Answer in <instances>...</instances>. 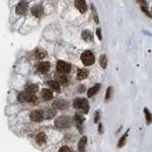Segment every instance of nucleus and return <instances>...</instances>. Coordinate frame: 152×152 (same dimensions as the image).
I'll return each mask as SVG.
<instances>
[{
	"mask_svg": "<svg viewBox=\"0 0 152 152\" xmlns=\"http://www.w3.org/2000/svg\"><path fill=\"white\" fill-rule=\"evenodd\" d=\"M73 106L76 109H80L83 113H88L89 111V103L87 100L85 99H81V98H78L75 99L74 101H73Z\"/></svg>",
	"mask_w": 152,
	"mask_h": 152,
	"instance_id": "1",
	"label": "nucleus"
},
{
	"mask_svg": "<svg viewBox=\"0 0 152 152\" xmlns=\"http://www.w3.org/2000/svg\"><path fill=\"white\" fill-rule=\"evenodd\" d=\"M71 119L68 116H61L58 117L57 120L55 121V126L59 128V129H63V128H67L71 125Z\"/></svg>",
	"mask_w": 152,
	"mask_h": 152,
	"instance_id": "2",
	"label": "nucleus"
},
{
	"mask_svg": "<svg viewBox=\"0 0 152 152\" xmlns=\"http://www.w3.org/2000/svg\"><path fill=\"white\" fill-rule=\"evenodd\" d=\"M81 59L85 66H90L95 62V57L91 51H85L81 54Z\"/></svg>",
	"mask_w": 152,
	"mask_h": 152,
	"instance_id": "3",
	"label": "nucleus"
},
{
	"mask_svg": "<svg viewBox=\"0 0 152 152\" xmlns=\"http://www.w3.org/2000/svg\"><path fill=\"white\" fill-rule=\"evenodd\" d=\"M18 100L19 101H27V102H35L36 101V97L35 94L28 93V92H20L18 94Z\"/></svg>",
	"mask_w": 152,
	"mask_h": 152,
	"instance_id": "4",
	"label": "nucleus"
},
{
	"mask_svg": "<svg viewBox=\"0 0 152 152\" xmlns=\"http://www.w3.org/2000/svg\"><path fill=\"white\" fill-rule=\"evenodd\" d=\"M57 70L61 74H68L71 71V65L65 61L59 60L57 63Z\"/></svg>",
	"mask_w": 152,
	"mask_h": 152,
	"instance_id": "5",
	"label": "nucleus"
},
{
	"mask_svg": "<svg viewBox=\"0 0 152 152\" xmlns=\"http://www.w3.org/2000/svg\"><path fill=\"white\" fill-rule=\"evenodd\" d=\"M28 3L26 2V1H21V2H19L17 6H16V9H15V12H16V14L19 15H25L26 12H27L28 11Z\"/></svg>",
	"mask_w": 152,
	"mask_h": 152,
	"instance_id": "6",
	"label": "nucleus"
},
{
	"mask_svg": "<svg viewBox=\"0 0 152 152\" xmlns=\"http://www.w3.org/2000/svg\"><path fill=\"white\" fill-rule=\"evenodd\" d=\"M30 118H31V120L34 121H41L44 118L43 112L39 111V110H35L30 114Z\"/></svg>",
	"mask_w": 152,
	"mask_h": 152,
	"instance_id": "7",
	"label": "nucleus"
},
{
	"mask_svg": "<svg viewBox=\"0 0 152 152\" xmlns=\"http://www.w3.org/2000/svg\"><path fill=\"white\" fill-rule=\"evenodd\" d=\"M69 103L66 101L64 100H58V101H55L53 102V106L57 109H62V110H64L68 107Z\"/></svg>",
	"mask_w": 152,
	"mask_h": 152,
	"instance_id": "8",
	"label": "nucleus"
},
{
	"mask_svg": "<svg viewBox=\"0 0 152 152\" xmlns=\"http://www.w3.org/2000/svg\"><path fill=\"white\" fill-rule=\"evenodd\" d=\"M75 6L81 12H85L87 10V5L85 0H76L75 1Z\"/></svg>",
	"mask_w": 152,
	"mask_h": 152,
	"instance_id": "9",
	"label": "nucleus"
},
{
	"mask_svg": "<svg viewBox=\"0 0 152 152\" xmlns=\"http://www.w3.org/2000/svg\"><path fill=\"white\" fill-rule=\"evenodd\" d=\"M74 120L76 121V124H77L78 128L80 129V132H82V130H83V121H84V119L82 118L81 115L76 114L75 117H74Z\"/></svg>",
	"mask_w": 152,
	"mask_h": 152,
	"instance_id": "10",
	"label": "nucleus"
},
{
	"mask_svg": "<svg viewBox=\"0 0 152 152\" xmlns=\"http://www.w3.org/2000/svg\"><path fill=\"white\" fill-rule=\"evenodd\" d=\"M51 68V65L49 62H40L37 64V70L41 73H47Z\"/></svg>",
	"mask_w": 152,
	"mask_h": 152,
	"instance_id": "11",
	"label": "nucleus"
},
{
	"mask_svg": "<svg viewBox=\"0 0 152 152\" xmlns=\"http://www.w3.org/2000/svg\"><path fill=\"white\" fill-rule=\"evenodd\" d=\"M47 141V136L45 135V133L41 132V133H38L37 135L35 136V142L36 144L41 145V144H44Z\"/></svg>",
	"mask_w": 152,
	"mask_h": 152,
	"instance_id": "12",
	"label": "nucleus"
},
{
	"mask_svg": "<svg viewBox=\"0 0 152 152\" xmlns=\"http://www.w3.org/2000/svg\"><path fill=\"white\" fill-rule=\"evenodd\" d=\"M32 14L34 15L35 17H39L43 14V9L40 5H35L32 8Z\"/></svg>",
	"mask_w": 152,
	"mask_h": 152,
	"instance_id": "13",
	"label": "nucleus"
},
{
	"mask_svg": "<svg viewBox=\"0 0 152 152\" xmlns=\"http://www.w3.org/2000/svg\"><path fill=\"white\" fill-rule=\"evenodd\" d=\"M41 97L45 101L51 100V99H53V93H52V91L49 90V89H47V88L42 89V90H41Z\"/></svg>",
	"mask_w": 152,
	"mask_h": 152,
	"instance_id": "14",
	"label": "nucleus"
},
{
	"mask_svg": "<svg viewBox=\"0 0 152 152\" xmlns=\"http://www.w3.org/2000/svg\"><path fill=\"white\" fill-rule=\"evenodd\" d=\"M137 1L140 3V5H141V8L142 10H143V12H145L149 17H151V15H150V12L148 11V9H147V3L145 0H137Z\"/></svg>",
	"mask_w": 152,
	"mask_h": 152,
	"instance_id": "15",
	"label": "nucleus"
},
{
	"mask_svg": "<svg viewBox=\"0 0 152 152\" xmlns=\"http://www.w3.org/2000/svg\"><path fill=\"white\" fill-rule=\"evenodd\" d=\"M100 87H101V84H99V83L95 84L93 87H91V88L88 90V92H87V96H88L89 98L93 97V96H94V95L99 91V89H100Z\"/></svg>",
	"mask_w": 152,
	"mask_h": 152,
	"instance_id": "16",
	"label": "nucleus"
},
{
	"mask_svg": "<svg viewBox=\"0 0 152 152\" xmlns=\"http://www.w3.org/2000/svg\"><path fill=\"white\" fill-rule=\"evenodd\" d=\"M89 75V72L86 70V69H81V70L78 71V74H77V78L78 80H84Z\"/></svg>",
	"mask_w": 152,
	"mask_h": 152,
	"instance_id": "17",
	"label": "nucleus"
},
{
	"mask_svg": "<svg viewBox=\"0 0 152 152\" xmlns=\"http://www.w3.org/2000/svg\"><path fill=\"white\" fill-rule=\"evenodd\" d=\"M87 144V138L82 137L80 142H78V151L80 152H84L85 150V145Z\"/></svg>",
	"mask_w": 152,
	"mask_h": 152,
	"instance_id": "18",
	"label": "nucleus"
},
{
	"mask_svg": "<svg viewBox=\"0 0 152 152\" xmlns=\"http://www.w3.org/2000/svg\"><path fill=\"white\" fill-rule=\"evenodd\" d=\"M56 113H57V112H56L55 108H49L46 110L45 114H43V116H45L47 119H52L56 115Z\"/></svg>",
	"mask_w": 152,
	"mask_h": 152,
	"instance_id": "19",
	"label": "nucleus"
},
{
	"mask_svg": "<svg viewBox=\"0 0 152 152\" xmlns=\"http://www.w3.org/2000/svg\"><path fill=\"white\" fill-rule=\"evenodd\" d=\"M48 85L50 86L52 89H54L55 91H59L60 90V86H59V84L58 83L57 81H48Z\"/></svg>",
	"mask_w": 152,
	"mask_h": 152,
	"instance_id": "20",
	"label": "nucleus"
},
{
	"mask_svg": "<svg viewBox=\"0 0 152 152\" xmlns=\"http://www.w3.org/2000/svg\"><path fill=\"white\" fill-rule=\"evenodd\" d=\"M57 80H58V83L59 84H62V85H64V84H67V82H68V78L67 77H65V76H58L57 77Z\"/></svg>",
	"mask_w": 152,
	"mask_h": 152,
	"instance_id": "21",
	"label": "nucleus"
},
{
	"mask_svg": "<svg viewBox=\"0 0 152 152\" xmlns=\"http://www.w3.org/2000/svg\"><path fill=\"white\" fill-rule=\"evenodd\" d=\"M26 90H27L28 93L35 94V92L37 91V86L35 84H28L27 87H26Z\"/></svg>",
	"mask_w": 152,
	"mask_h": 152,
	"instance_id": "22",
	"label": "nucleus"
},
{
	"mask_svg": "<svg viewBox=\"0 0 152 152\" xmlns=\"http://www.w3.org/2000/svg\"><path fill=\"white\" fill-rule=\"evenodd\" d=\"M100 65L103 69L106 68V66H107V58H106V56H105V55H102L101 57L100 58Z\"/></svg>",
	"mask_w": 152,
	"mask_h": 152,
	"instance_id": "23",
	"label": "nucleus"
},
{
	"mask_svg": "<svg viewBox=\"0 0 152 152\" xmlns=\"http://www.w3.org/2000/svg\"><path fill=\"white\" fill-rule=\"evenodd\" d=\"M82 38L84 39V40H91L92 39V35H91V33L87 31V30H85V31L82 32Z\"/></svg>",
	"mask_w": 152,
	"mask_h": 152,
	"instance_id": "24",
	"label": "nucleus"
},
{
	"mask_svg": "<svg viewBox=\"0 0 152 152\" xmlns=\"http://www.w3.org/2000/svg\"><path fill=\"white\" fill-rule=\"evenodd\" d=\"M128 131H129V130H127L126 132H125V134H124V136L120 139V141H119V143H118V147H119V148L124 146V143H125V140H126V137H127Z\"/></svg>",
	"mask_w": 152,
	"mask_h": 152,
	"instance_id": "25",
	"label": "nucleus"
},
{
	"mask_svg": "<svg viewBox=\"0 0 152 152\" xmlns=\"http://www.w3.org/2000/svg\"><path fill=\"white\" fill-rule=\"evenodd\" d=\"M112 93H113V88L111 86L107 88L106 93H105V101H109L112 97Z\"/></svg>",
	"mask_w": 152,
	"mask_h": 152,
	"instance_id": "26",
	"label": "nucleus"
},
{
	"mask_svg": "<svg viewBox=\"0 0 152 152\" xmlns=\"http://www.w3.org/2000/svg\"><path fill=\"white\" fill-rule=\"evenodd\" d=\"M46 57V53L44 51H41V50H37L35 52V58H38V59H42Z\"/></svg>",
	"mask_w": 152,
	"mask_h": 152,
	"instance_id": "27",
	"label": "nucleus"
},
{
	"mask_svg": "<svg viewBox=\"0 0 152 152\" xmlns=\"http://www.w3.org/2000/svg\"><path fill=\"white\" fill-rule=\"evenodd\" d=\"M144 112L145 119H146L147 124H149L151 123V114H150V112H149V110H148L147 108H144Z\"/></svg>",
	"mask_w": 152,
	"mask_h": 152,
	"instance_id": "28",
	"label": "nucleus"
},
{
	"mask_svg": "<svg viewBox=\"0 0 152 152\" xmlns=\"http://www.w3.org/2000/svg\"><path fill=\"white\" fill-rule=\"evenodd\" d=\"M92 7V11L94 12V17H95V20H96V23H99V18H98V15H97V12H96V9L93 5L91 6Z\"/></svg>",
	"mask_w": 152,
	"mask_h": 152,
	"instance_id": "29",
	"label": "nucleus"
},
{
	"mask_svg": "<svg viewBox=\"0 0 152 152\" xmlns=\"http://www.w3.org/2000/svg\"><path fill=\"white\" fill-rule=\"evenodd\" d=\"M58 152H72V151L70 150V148L67 146H62L61 148H59Z\"/></svg>",
	"mask_w": 152,
	"mask_h": 152,
	"instance_id": "30",
	"label": "nucleus"
},
{
	"mask_svg": "<svg viewBox=\"0 0 152 152\" xmlns=\"http://www.w3.org/2000/svg\"><path fill=\"white\" fill-rule=\"evenodd\" d=\"M100 112H99V111H97V112H96V114H95V120H94V121H95V123L96 124H97V123H99V120H100Z\"/></svg>",
	"mask_w": 152,
	"mask_h": 152,
	"instance_id": "31",
	"label": "nucleus"
},
{
	"mask_svg": "<svg viewBox=\"0 0 152 152\" xmlns=\"http://www.w3.org/2000/svg\"><path fill=\"white\" fill-rule=\"evenodd\" d=\"M97 35H98L99 39H100V40H101L102 36H101V28H98V29H97Z\"/></svg>",
	"mask_w": 152,
	"mask_h": 152,
	"instance_id": "32",
	"label": "nucleus"
},
{
	"mask_svg": "<svg viewBox=\"0 0 152 152\" xmlns=\"http://www.w3.org/2000/svg\"><path fill=\"white\" fill-rule=\"evenodd\" d=\"M99 133L102 134V124H99Z\"/></svg>",
	"mask_w": 152,
	"mask_h": 152,
	"instance_id": "33",
	"label": "nucleus"
}]
</instances>
